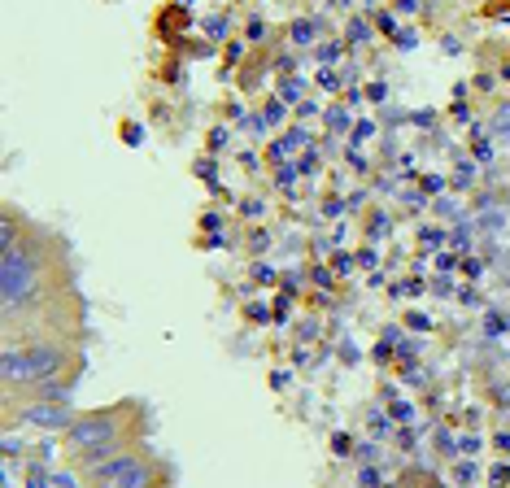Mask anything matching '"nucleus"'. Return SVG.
I'll return each mask as SVG.
<instances>
[{"label": "nucleus", "instance_id": "1", "mask_svg": "<svg viewBox=\"0 0 510 488\" xmlns=\"http://www.w3.org/2000/svg\"><path fill=\"white\" fill-rule=\"evenodd\" d=\"M0 327L5 344L83 331V296L57 231L27 222L14 244L0 248Z\"/></svg>", "mask_w": 510, "mask_h": 488}, {"label": "nucleus", "instance_id": "7", "mask_svg": "<svg viewBox=\"0 0 510 488\" xmlns=\"http://www.w3.org/2000/svg\"><path fill=\"white\" fill-rule=\"evenodd\" d=\"M292 40L296 44H310L314 40V22H292Z\"/></svg>", "mask_w": 510, "mask_h": 488}, {"label": "nucleus", "instance_id": "5", "mask_svg": "<svg viewBox=\"0 0 510 488\" xmlns=\"http://www.w3.org/2000/svg\"><path fill=\"white\" fill-rule=\"evenodd\" d=\"M79 414L70 410V401H5V423H31V427H49V432H66Z\"/></svg>", "mask_w": 510, "mask_h": 488}, {"label": "nucleus", "instance_id": "2", "mask_svg": "<svg viewBox=\"0 0 510 488\" xmlns=\"http://www.w3.org/2000/svg\"><path fill=\"white\" fill-rule=\"evenodd\" d=\"M153 432L149 406L144 401H114V406H97V410H83L75 423L66 427V449L75 471H92L101 462H110L127 449H140L144 436Z\"/></svg>", "mask_w": 510, "mask_h": 488}, {"label": "nucleus", "instance_id": "8", "mask_svg": "<svg viewBox=\"0 0 510 488\" xmlns=\"http://www.w3.org/2000/svg\"><path fill=\"white\" fill-rule=\"evenodd\" d=\"M349 40H366V22H349Z\"/></svg>", "mask_w": 510, "mask_h": 488}, {"label": "nucleus", "instance_id": "9", "mask_svg": "<svg viewBox=\"0 0 510 488\" xmlns=\"http://www.w3.org/2000/svg\"><path fill=\"white\" fill-rule=\"evenodd\" d=\"M53 488H75V480L70 475H53Z\"/></svg>", "mask_w": 510, "mask_h": 488}, {"label": "nucleus", "instance_id": "11", "mask_svg": "<svg viewBox=\"0 0 510 488\" xmlns=\"http://www.w3.org/2000/svg\"><path fill=\"white\" fill-rule=\"evenodd\" d=\"M179 5H188V0H179Z\"/></svg>", "mask_w": 510, "mask_h": 488}, {"label": "nucleus", "instance_id": "6", "mask_svg": "<svg viewBox=\"0 0 510 488\" xmlns=\"http://www.w3.org/2000/svg\"><path fill=\"white\" fill-rule=\"evenodd\" d=\"M79 388V375L66 379H40V384H22V388H5L0 401H70Z\"/></svg>", "mask_w": 510, "mask_h": 488}, {"label": "nucleus", "instance_id": "3", "mask_svg": "<svg viewBox=\"0 0 510 488\" xmlns=\"http://www.w3.org/2000/svg\"><path fill=\"white\" fill-rule=\"evenodd\" d=\"M83 366H88V358H83L79 336H35V340L5 344V353H0V379H5V388L83 375Z\"/></svg>", "mask_w": 510, "mask_h": 488}, {"label": "nucleus", "instance_id": "10", "mask_svg": "<svg viewBox=\"0 0 510 488\" xmlns=\"http://www.w3.org/2000/svg\"><path fill=\"white\" fill-rule=\"evenodd\" d=\"M414 5H419V0H397V9H414Z\"/></svg>", "mask_w": 510, "mask_h": 488}, {"label": "nucleus", "instance_id": "4", "mask_svg": "<svg viewBox=\"0 0 510 488\" xmlns=\"http://www.w3.org/2000/svg\"><path fill=\"white\" fill-rule=\"evenodd\" d=\"M83 475H88L92 488H166L170 467L140 445V449H127V454H118L110 462H101V467L83 471Z\"/></svg>", "mask_w": 510, "mask_h": 488}]
</instances>
